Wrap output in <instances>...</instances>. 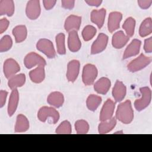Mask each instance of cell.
<instances>
[{"label": "cell", "mask_w": 152, "mask_h": 152, "mask_svg": "<svg viewBox=\"0 0 152 152\" xmlns=\"http://www.w3.org/2000/svg\"><path fill=\"white\" fill-rule=\"evenodd\" d=\"M116 118L124 124H130L134 119V111L131 101L127 100L120 103L116 112Z\"/></svg>", "instance_id": "obj_1"}, {"label": "cell", "mask_w": 152, "mask_h": 152, "mask_svg": "<svg viewBox=\"0 0 152 152\" xmlns=\"http://www.w3.org/2000/svg\"><path fill=\"white\" fill-rule=\"evenodd\" d=\"M140 90L141 94V97L137 99L134 102L135 108L138 111H141L146 108L150 104L151 99V91L149 87H141Z\"/></svg>", "instance_id": "obj_2"}, {"label": "cell", "mask_w": 152, "mask_h": 152, "mask_svg": "<svg viewBox=\"0 0 152 152\" xmlns=\"http://www.w3.org/2000/svg\"><path fill=\"white\" fill-rule=\"evenodd\" d=\"M151 62V58L145 56L144 54H140L137 58L130 62L128 65V69L132 72L138 71L149 65Z\"/></svg>", "instance_id": "obj_3"}, {"label": "cell", "mask_w": 152, "mask_h": 152, "mask_svg": "<svg viewBox=\"0 0 152 152\" xmlns=\"http://www.w3.org/2000/svg\"><path fill=\"white\" fill-rule=\"evenodd\" d=\"M38 119L45 122L48 118H50L53 124H56L59 119V112L52 107L43 106L42 107L37 113Z\"/></svg>", "instance_id": "obj_4"}, {"label": "cell", "mask_w": 152, "mask_h": 152, "mask_svg": "<svg viewBox=\"0 0 152 152\" xmlns=\"http://www.w3.org/2000/svg\"><path fill=\"white\" fill-rule=\"evenodd\" d=\"M98 71L95 65L93 64L86 65L83 69L82 80L86 86L91 85L97 76Z\"/></svg>", "instance_id": "obj_5"}, {"label": "cell", "mask_w": 152, "mask_h": 152, "mask_svg": "<svg viewBox=\"0 0 152 152\" xmlns=\"http://www.w3.org/2000/svg\"><path fill=\"white\" fill-rule=\"evenodd\" d=\"M37 49L49 58H53L56 55V52L52 42L47 39H40L36 44Z\"/></svg>", "instance_id": "obj_6"}, {"label": "cell", "mask_w": 152, "mask_h": 152, "mask_svg": "<svg viewBox=\"0 0 152 152\" xmlns=\"http://www.w3.org/2000/svg\"><path fill=\"white\" fill-rule=\"evenodd\" d=\"M24 64L28 69L31 68L35 66H45L46 65V61L40 55L35 52H30L28 53L24 58Z\"/></svg>", "instance_id": "obj_7"}, {"label": "cell", "mask_w": 152, "mask_h": 152, "mask_svg": "<svg viewBox=\"0 0 152 152\" xmlns=\"http://www.w3.org/2000/svg\"><path fill=\"white\" fill-rule=\"evenodd\" d=\"M40 5L39 0H31L27 2L26 8V13L27 17L29 19H37L40 14Z\"/></svg>", "instance_id": "obj_8"}, {"label": "cell", "mask_w": 152, "mask_h": 152, "mask_svg": "<svg viewBox=\"0 0 152 152\" xmlns=\"http://www.w3.org/2000/svg\"><path fill=\"white\" fill-rule=\"evenodd\" d=\"M115 103L111 99H107L103 105L101 109L99 119L101 122L110 119L113 115Z\"/></svg>", "instance_id": "obj_9"}, {"label": "cell", "mask_w": 152, "mask_h": 152, "mask_svg": "<svg viewBox=\"0 0 152 152\" xmlns=\"http://www.w3.org/2000/svg\"><path fill=\"white\" fill-rule=\"evenodd\" d=\"M108 36L102 33L99 34L97 39L92 44L91 48V54H97L103 51L107 45Z\"/></svg>", "instance_id": "obj_10"}, {"label": "cell", "mask_w": 152, "mask_h": 152, "mask_svg": "<svg viewBox=\"0 0 152 152\" xmlns=\"http://www.w3.org/2000/svg\"><path fill=\"white\" fill-rule=\"evenodd\" d=\"M20 70V67L17 62L14 59L10 58L7 59L3 66L4 74L7 78H10L15 75Z\"/></svg>", "instance_id": "obj_11"}, {"label": "cell", "mask_w": 152, "mask_h": 152, "mask_svg": "<svg viewBox=\"0 0 152 152\" xmlns=\"http://www.w3.org/2000/svg\"><path fill=\"white\" fill-rule=\"evenodd\" d=\"M80 62L78 60H72L68 64L66 78L70 82H74L78 77L80 71Z\"/></svg>", "instance_id": "obj_12"}, {"label": "cell", "mask_w": 152, "mask_h": 152, "mask_svg": "<svg viewBox=\"0 0 152 152\" xmlns=\"http://www.w3.org/2000/svg\"><path fill=\"white\" fill-rule=\"evenodd\" d=\"M122 18V14L117 11L109 14L107 22V28L109 32L112 33L119 28V24Z\"/></svg>", "instance_id": "obj_13"}, {"label": "cell", "mask_w": 152, "mask_h": 152, "mask_svg": "<svg viewBox=\"0 0 152 152\" xmlns=\"http://www.w3.org/2000/svg\"><path fill=\"white\" fill-rule=\"evenodd\" d=\"M68 46L70 51L72 52H76L80 49L81 43L79 39L77 31L72 30L69 32Z\"/></svg>", "instance_id": "obj_14"}, {"label": "cell", "mask_w": 152, "mask_h": 152, "mask_svg": "<svg viewBox=\"0 0 152 152\" xmlns=\"http://www.w3.org/2000/svg\"><path fill=\"white\" fill-rule=\"evenodd\" d=\"M81 23V17L80 16L71 15L65 20L64 28L66 31L79 30Z\"/></svg>", "instance_id": "obj_15"}, {"label": "cell", "mask_w": 152, "mask_h": 152, "mask_svg": "<svg viewBox=\"0 0 152 152\" xmlns=\"http://www.w3.org/2000/svg\"><path fill=\"white\" fill-rule=\"evenodd\" d=\"M126 93V88L124 83L117 80L112 90V95L116 102L122 101L125 97Z\"/></svg>", "instance_id": "obj_16"}, {"label": "cell", "mask_w": 152, "mask_h": 152, "mask_svg": "<svg viewBox=\"0 0 152 152\" xmlns=\"http://www.w3.org/2000/svg\"><path fill=\"white\" fill-rule=\"evenodd\" d=\"M141 45V42L140 40L136 39L132 40L125 50L123 59H127L138 55L140 50Z\"/></svg>", "instance_id": "obj_17"}, {"label": "cell", "mask_w": 152, "mask_h": 152, "mask_svg": "<svg viewBox=\"0 0 152 152\" xmlns=\"http://www.w3.org/2000/svg\"><path fill=\"white\" fill-rule=\"evenodd\" d=\"M129 37L127 36L122 31H118L114 33L112 36V46L116 49L123 48L128 42Z\"/></svg>", "instance_id": "obj_18"}, {"label": "cell", "mask_w": 152, "mask_h": 152, "mask_svg": "<svg viewBox=\"0 0 152 152\" xmlns=\"http://www.w3.org/2000/svg\"><path fill=\"white\" fill-rule=\"evenodd\" d=\"M106 11L104 8H101L99 10H94L91 12V21L96 24L99 28H101L103 26Z\"/></svg>", "instance_id": "obj_19"}, {"label": "cell", "mask_w": 152, "mask_h": 152, "mask_svg": "<svg viewBox=\"0 0 152 152\" xmlns=\"http://www.w3.org/2000/svg\"><path fill=\"white\" fill-rule=\"evenodd\" d=\"M111 86L110 81L106 77H102L94 85V90L99 94H105L109 91Z\"/></svg>", "instance_id": "obj_20"}, {"label": "cell", "mask_w": 152, "mask_h": 152, "mask_svg": "<svg viewBox=\"0 0 152 152\" xmlns=\"http://www.w3.org/2000/svg\"><path fill=\"white\" fill-rule=\"evenodd\" d=\"M19 101V94L17 88L12 90V92L10 96L8 104V114L10 116L13 115L16 111Z\"/></svg>", "instance_id": "obj_21"}, {"label": "cell", "mask_w": 152, "mask_h": 152, "mask_svg": "<svg viewBox=\"0 0 152 152\" xmlns=\"http://www.w3.org/2000/svg\"><path fill=\"white\" fill-rule=\"evenodd\" d=\"M14 3L12 0L0 1V15L11 17L14 12Z\"/></svg>", "instance_id": "obj_22"}, {"label": "cell", "mask_w": 152, "mask_h": 152, "mask_svg": "<svg viewBox=\"0 0 152 152\" xmlns=\"http://www.w3.org/2000/svg\"><path fill=\"white\" fill-rule=\"evenodd\" d=\"M48 103L55 107H59L62 106L64 102L63 94L59 91H54L49 94L47 99Z\"/></svg>", "instance_id": "obj_23"}, {"label": "cell", "mask_w": 152, "mask_h": 152, "mask_svg": "<svg viewBox=\"0 0 152 152\" xmlns=\"http://www.w3.org/2000/svg\"><path fill=\"white\" fill-rule=\"evenodd\" d=\"M29 76L33 83H40L42 82L45 77L44 66H37L29 72Z\"/></svg>", "instance_id": "obj_24"}, {"label": "cell", "mask_w": 152, "mask_h": 152, "mask_svg": "<svg viewBox=\"0 0 152 152\" xmlns=\"http://www.w3.org/2000/svg\"><path fill=\"white\" fill-rule=\"evenodd\" d=\"M26 82V76L24 74L14 75L9 78L8 86L11 89H15L23 86Z\"/></svg>", "instance_id": "obj_25"}, {"label": "cell", "mask_w": 152, "mask_h": 152, "mask_svg": "<svg viewBox=\"0 0 152 152\" xmlns=\"http://www.w3.org/2000/svg\"><path fill=\"white\" fill-rule=\"evenodd\" d=\"M29 128V122L27 118L23 115L20 114L17 116L15 125V132H24Z\"/></svg>", "instance_id": "obj_26"}, {"label": "cell", "mask_w": 152, "mask_h": 152, "mask_svg": "<svg viewBox=\"0 0 152 152\" xmlns=\"http://www.w3.org/2000/svg\"><path fill=\"white\" fill-rule=\"evenodd\" d=\"M12 34L15 37L16 43L23 42L27 37V30L24 25H19L12 30Z\"/></svg>", "instance_id": "obj_27"}, {"label": "cell", "mask_w": 152, "mask_h": 152, "mask_svg": "<svg viewBox=\"0 0 152 152\" xmlns=\"http://www.w3.org/2000/svg\"><path fill=\"white\" fill-rule=\"evenodd\" d=\"M116 125V119L115 118H112L110 119L102 121L98 126V131L99 134H107L111 131Z\"/></svg>", "instance_id": "obj_28"}, {"label": "cell", "mask_w": 152, "mask_h": 152, "mask_svg": "<svg viewBox=\"0 0 152 152\" xmlns=\"http://www.w3.org/2000/svg\"><path fill=\"white\" fill-rule=\"evenodd\" d=\"M152 32V20L150 17L144 19L141 23L140 29L139 34L141 37H145L150 34Z\"/></svg>", "instance_id": "obj_29"}, {"label": "cell", "mask_w": 152, "mask_h": 152, "mask_svg": "<svg viewBox=\"0 0 152 152\" xmlns=\"http://www.w3.org/2000/svg\"><path fill=\"white\" fill-rule=\"evenodd\" d=\"M102 102V98L99 96L90 94L87 99L86 104L87 108L91 111H95Z\"/></svg>", "instance_id": "obj_30"}, {"label": "cell", "mask_w": 152, "mask_h": 152, "mask_svg": "<svg viewBox=\"0 0 152 152\" xmlns=\"http://www.w3.org/2000/svg\"><path fill=\"white\" fill-rule=\"evenodd\" d=\"M135 27V20L132 17H128L124 21L122 27L125 30L126 36L129 37H132L134 34Z\"/></svg>", "instance_id": "obj_31"}, {"label": "cell", "mask_w": 152, "mask_h": 152, "mask_svg": "<svg viewBox=\"0 0 152 152\" xmlns=\"http://www.w3.org/2000/svg\"><path fill=\"white\" fill-rule=\"evenodd\" d=\"M55 40L58 53L60 55L65 54L66 48L65 45V34L62 33H59L56 35Z\"/></svg>", "instance_id": "obj_32"}, {"label": "cell", "mask_w": 152, "mask_h": 152, "mask_svg": "<svg viewBox=\"0 0 152 152\" xmlns=\"http://www.w3.org/2000/svg\"><path fill=\"white\" fill-rule=\"evenodd\" d=\"M96 28L93 26H86L82 31V36L85 41H88L93 38L96 33Z\"/></svg>", "instance_id": "obj_33"}, {"label": "cell", "mask_w": 152, "mask_h": 152, "mask_svg": "<svg viewBox=\"0 0 152 152\" xmlns=\"http://www.w3.org/2000/svg\"><path fill=\"white\" fill-rule=\"evenodd\" d=\"M75 128L77 134H87L89 130V125L85 120H78L75 123Z\"/></svg>", "instance_id": "obj_34"}, {"label": "cell", "mask_w": 152, "mask_h": 152, "mask_svg": "<svg viewBox=\"0 0 152 152\" xmlns=\"http://www.w3.org/2000/svg\"><path fill=\"white\" fill-rule=\"evenodd\" d=\"M12 45L11 37L8 35L3 36L0 40V52H6L10 50Z\"/></svg>", "instance_id": "obj_35"}, {"label": "cell", "mask_w": 152, "mask_h": 152, "mask_svg": "<svg viewBox=\"0 0 152 152\" xmlns=\"http://www.w3.org/2000/svg\"><path fill=\"white\" fill-rule=\"evenodd\" d=\"M72 131L71 125L68 121H64L61 123V124L57 127L56 129V134H71Z\"/></svg>", "instance_id": "obj_36"}, {"label": "cell", "mask_w": 152, "mask_h": 152, "mask_svg": "<svg viewBox=\"0 0 152 152\" xmlns=\"http://www.w3.org/2000/svg\"><path fill=\"white\" fill-rule=\"evenodd\" d=\"M144 49L147 53H151L152 52V37H150L146 39L144 41Z\"/></svg>", "instance_id": "obj_37"}, {"label": "cell", "mask_w": 152, "mask_h": 152, "mask_svg": "<svg viewBox=\"0 0 152 152\" xmlns=\"http://www.w3.org/2000/svg\"><path fill=\"white\" fill-rule=\"evenodd\" d=\"M10 21L6 18H3L0 20V33H3L8 27Z\"/></svg>", "instance_id": "obj_38"}, {"label": "cell", "mask_w": 152, "mask_h": 152, "mask_svg": "<svg viewBox=\"0 0 152 152\" xmlns=\"http://www.w3.org/2000/svg\"><path fill=\"white\" fill-rule=\"evenodd\" d=\"M61 5L63 8L65 9L71 10L73 8L75 4V1L74 0H63L61 1Z\"/></svg>", "instance_id": "obj_39"}, {"label": "cell", "mask_w": 152, "mask_h": 152, "mask_svg": "<svg viewBox=\"0 0 152 152\" xmlns=\"http://www.w3.org/2000/svg\"><path fill=\"white\" fill-rule=\"evenodd\" d=\"M139 6L142 9H147L148 8L152 3L151 0H140L137 1Z\"/></svg>", "instance_id": "obj_40"}, {"label": "cell", "mask_w": 152, "mask_h": 152, "mask_svg": "<svg viewBox=\"0 0 152 152\" xmlns=\"http://www.w3.org/2000/svg\"><path fill=\"white\" fill-rule=\"evenodd\" d=\"M8 92L5 90L0 91V107H2L6 102Z\"/></svg>", "instance_id": "obj_41"}, {"label": "cell", "mask_w": 152, "mask_h": 152, "mask_svg": "<svg viewBox=\"0 0 152 152\" xmlns=\"http://www.w3.org/2000/svg\"><path fill=\"white\" fill-rule=\"evenodd\" d=\"M56 2V1H55V0H50V1L44 0V1H43V4L44 5V7L47 10H49L52 9L55 6Z\"/></svg>", "instance_id": "obj_42"}, {"label": "cell", "mask_w": 152, "mask_h": 152, "mask_svg": "<svg viewBox=\"0 0 152 152\" xmlns=\"http://www.w3.org/2000/svg\"><path fill=\"white\" fill-rule=\"evenodd\" d=\"M86 3H87L88 5L90 6H94V7H99L102 2V0H88L85 1Z\"/></svg>", "instance_id": "obj_43"}]
</instances>
